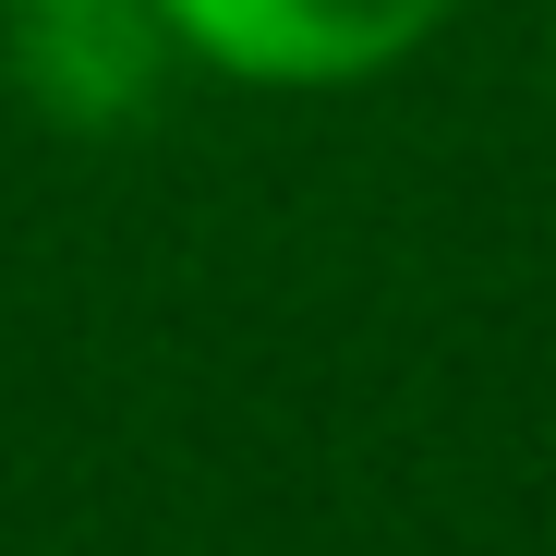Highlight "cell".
<instances>
[{"instance_id": "1", "label": "cell", "mask_w": 556, "mask_h": 556, "mask_svg": "<svg viewBox=\"0 0 556 556\" xmlns=\"http://www.w3.org/2000/svg\"><path fill=\"white\" fill-rule=\"evenodd\" d=\"M146 13L157 37H181L242 85H351L412 61L447 25V0H146Z\"/></svg>"}, {"instance_id": "2", "label": "cell", "mask_w": 556, "mask_h": 556, "mask_svg": "<svg viewBox=\"0 0 556 556\" xmlns=\"http://www.w3.org/2000/svg\"><path fill=\"white\" fill-rule=\"evenodd\" d=\"M146 61H157V13H134V0H49V13H25V73L61 122L134 110Z\"/></svg>"}, {"instance_id": "3", "label": "cell", "mask_w": 556, "mask_h": 556, "mask_svg": "<svg viewBox=\"0 0 556 556\" xmlns=\"http://www.w3.org/2000/svg\"><path fill=\"white\" fill-rule=\"evenodd\" d=\"M0 13H49V0H0Z\"/></svg>"}]
</instances>
